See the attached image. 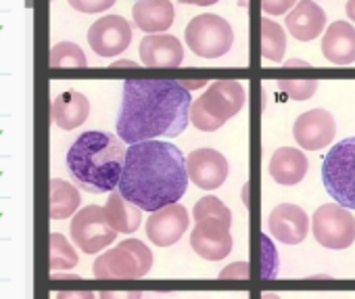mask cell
<instances>
[{
	"label": "cell",
	"instance_id": "obj_7",
	"mask_svg": "<svg viewBox=\"0 0 355 299\" xmlns=\"http://www.w3.org/2000/svg\"><path fill=\"white\" fill-rule=\"evenodd\" d=\"M153 268V251L138 239H125L117 247L101 253L94 259L92 272L101 280L142 278Z\"/></svg>",
	"mask_w": 355,
	"mask_h": 299
},
{
	"label": "cell",
	"instance_id": "obj_24",
	"mask_svg": "<svg viewBox=\"0 0 355 299\" xmlns=\"http://www.w3.org/2000/svg\"><path fill=\"white\" fill-rule=\"evenodd\" d=\"M286 53V34L282 26H278L272 19L261 22V55L268 61L280 63Z\"/></svg>",
	"mask_w": 355,
	"mask_h": 299
},
{
	"label": "cell",
	"instance_id": "obj_10",
	"mask_svg": "<svg viewBox=\"0 0 355 299\" xmlns=\"http://www.w3.org/2000/svg\"><path fill=\"white\" fill-rule=\"evenodd\" d=\"M311 228L315 241L326 249H347L355 241V218L338 203H326L318 207Z\"/></svg>",
	"mask_w": 355,
	"mask_h": 299
},
{
	"label": "cell",
	"instance_id": "obj_4",
	"mask_svg": "<svg viewBox=\"0 0 355 299\" xmlns=\"http://www.w3.org/2000/svg\"><path fill=\"white\" fill-rule=\"evenodd\" d=\"M195 228L191 234V247L209 262H220L232 251V214L218 197H203L193 210Z\"/></svg>",
	"mask_w": 355,
	"mask_h": 299
},
{
	"label": "cell",
	"instance_id": "obj_33",
	"mask_svg": "<svg viewBox=\"0 0 355 299\" xmlns=\"http://www.w3.org/2000/svg\"><path fill=\"white\" fill-rule=\"evenodd\" d=\"M182 5H197V7H211L218 0H180Z\"/></svg>",
	"mask_w": 355,
	"mask_h": 299
},
{
	"label": "cell",
	"instance_id": "obj_3",
	"mask_svg": "<svg viewBox=\"0 0 355 299\" xmlns=\"http://www.w3.org/2000/svg\"><path fill=\"white\" fill-rule=\"evenodd\" d=\"M125 162L123 140L115 134L88 130L67 151V170L86 193H113L119 187Z\"/></svg>",
	"mask_w": 355,
	"mask_h": 299
},
{
	"label": "cell",
	"instance_id": "obj_27",
	"mask_svg": "<svg viewBox=\"0 0 355 299\" xmlns=\"http://www.w3.org/2000/svg\"><path fill=\"white\" fill-rule=\"evenodd\" d=\"M276 84L293 101H307L318 90V80H280Z\"/></svg>",
	"mask_w": 355,
	"mask_h": 299
},
{
	"label": "cell",
	"instance_id": "obj_22",
	"mask_svg": "<svg viewBox=\"0 0 355 299\" xmlns=\"http://www.w3.org/2000/svg\"><path fill=\"white\" fill-rule=\"evenodd\" d=\"M105 216L109 224L123 234H132L138 230L142 222V210L134 203H130L119 191H113L105 203Z\"/></svg>",
	"mask_w": 355,
	"mask_h": 299
},
{
	"label": "cell",
	"instance_id": "obj_5",
	"mask_svg": "<svg viewBox=\"0 0 355 299\" xmlns=\"http://www.w3.org/2000/svg\"><path fill=\"white\" fill-rule=\"evenodd\" d=\"M245 101L247 92L241 82H209V88L191 105V121L195 128L203 132H216L245 107Z\"/></svg>",
	"mask_w": 355,
	"mask_h": 299
},
{
	"label": "cell",
	"instance_id": "obj_15",
	"mask_svg": "<svg viewBox=\"0 0 355 299\" xmlns=\"http://www.w3.org/2000/svg\"><path fill=\"white\" fill-rule=\"evenodd\" d=\"M270 234H274L284 245H299L305 241L309 230V218L303 207L293 203H280L272 210L268 218Z\"/></svg>",
	"mask_w": 355,
	"mask_h": 299
},
{
	"label": "cell",
	"instance_id": "obj_32",
	"mask_svg": "<svg viewBox=\"0 0 355 299\" xmlns=\"http://www.w3.org/2000/svg\"><path fill=\"white\" fill-rule=\"evenodd\" d=\"M55 299H96L90 291H61Z\"/></svg>",
	"mask_w": 355,
	"mask_h": 299
},
{
	"label": "cell",
	"instance_id": "obj_36",
	"mask_svg": "<svg viewBox=\"0 0 355 299\" xmlns=\"http://www.w3.org/2000/svg\"><path fill=\"white\" fill-rule=\"evenodd\" d=\"M111 67H136V63H132V61H117Z\"/></svg>",
	"mask_w": 355,
	"mask_h": 299
},
{
	"label": "cell",
	"instance_id": "obj_18",
	"mask_svg": "<svg viewBox=\"0 0 355 299\" xmlns=\"http://www.w3.org/2000/svg\"><path fill=\"white\" fill-rule=\"evenodd\" d=\"M322 55L334 65L355 63V28L349 22H334L322 38Z\"/></svg>",
	"mask_w": 355,
	"mask_h": 299
},
{
	"label": "cell",
	"instance_id": "obj_13",
	"mask_svg": "<svg viewBox=\"0 0 355 299\" xmlns=\"http://www.w3.org/2000/svg\"><path fill=\"white\" fill-rule=\"evenodd\" d=\"M293 136L303 151H320L336 136V121L326 109H311L297 117Z\"/></svg>",
	"mask_w": 355,
	"mask_h": 299
},
{
	"label": "cell",
	"instance_id": "obj_28",
	"mask_svg": "<svg viewBox=\"0 0 355 299\" xmlns=\"http://www.w3.org/2000/svg\"><path fill=\"white\" fill-rule=\"evenodd\" d=\"M69 7L80 11V13H86V15H94V13H103L107 9H111L117 0H67Z\"/></svg>",
	"mask_w": 355,
	"mask_h": 299
},
{
	"label": "cell",
	"instance_id": "obj_21",
	"mask_svg": "<svg viewBox=\"0 0 355 299\" xmlns=\"http://www.w3.org/2000/svg\"><path fill=\"white\" fill-rule=\"evenodd\" d=\"M309 170V162L303 151L293 146H282L270 160V176L282 187L299 185Z\"/></svg>",
	"mask_w": 355,
	"mask_h": 299
},
{
	"label": "cell",
	"instance_id": "obj_12",
	"mask_svg": "<svg viewBox=\"0 0 355 299\" xmlns=\"http://www.w3.org/2000/svg\"><path fill=\"white\" fill-rule=\"evenodd\" d=\"M191 224V216L184 205L171 203L157 212H150L146 220V237L157 247H169L180 241Z\"/></svg>",
	"mask_w": 355,
	"mask_h": 299
},
{
	"label": "cell",
	"instance_id": "obj_34",
	"mask_svg": "<svg viewBox=\"0 0 355 299\" xmlns=\"http://www.w3.org/2000/svg\"><path fill=\"white\" fill-rule=\"evenodd\" d=\"M180 82H182V86L189 88V90H195V88H201L203 84H207L205 80H180Z\"/></svg>",
	"mask_w": 355,
	"mask_h": 299
},
{
	"label": "cell",
	"instance_id": "obj_23",
	"mask_svg": "<svg viewBox=\"0 0 355 299\" xmlns=\"http://www.w3.org/2000/svg\"><path fill=\"white\" fill-rule=\"evenodd\" d=\"M80 207V193L73 185L61 178L51 180V218L65 220L71 218Z\"/></svg>",
	"mask_w": 355,
	"mask_h": 299
},
{
	"label": "cell",
	"instance_id": "obj_19",
	"mask_svg": "<svg viewBox=\"0 0 355 299\" xmlns=\"http://www.w3.org/2000/svg\"><path fill=\"white\" fill-rule=\"evenodd\" d=\"M175 11L169 0H136L132 7V19L138 30L146 34L167 32L173 24Z\"/></svg>",
	"mask_w": 355,
	"mask_h": 299
},
{
	"label": "cell",
	"instance_id": "obj_14",
	"mask_svg": "<svg viewBox=\"0 0 355 299\" xmlns=\"http://www.w3.org/2000/svg\"><path fill=\"white\" fill-rule=\"evenodd\" d=\"M187 170L193 185L203 191L220 189L228 178V162L214 148H197L187 157Z\"/></svg>",
	"mask_w": 355,
	"mask_h": 299
},
{
	"label": "cell",
	"instance_id": "obj_6",
	"mask_svg": "<svg viewBox=\"0 0 355 299\" xmlns=\"http://www.w3.org/2000/svg\"><path fill=\"white\" fill-rule=\"evenodd\" d=\"M322 182L338 205L355 210V136L336 142L324 155Z\"/></svg>",
	"mask_w": 355,
	"mask_h": 299
},
{
	"label": "cell",
	"instance_id": "obj_16",
	"mask_svg": "<svg viewBox=\"0 0 355 299\" xmlns=\"http://www.w3.org/2000/svg\"><path fill=\"white\" fill-rule=\"evenodd\" d=\"M140 59L153 69H175L184 59L180 40L167 34H150L140 42Z\"/></svg>",
	"mask_w": 355,
	"mask_h": 299
},
{
	"label": "cell",
	"instance_id": "obj_37",
	"mask_svg": "<svg viewBox=\"0 0 355 299\" xmlns=\"http://www.w3.org/2000/svg\"><path fill=\"white\" fill-rule=\"evenodd\" d=\"M288 65H301V67H309L307 63H303V61H288Z\"/></svg>",
	"mask_w": 355,
	"mask_h": 299
},
{
	"label": "cell",
	"instance_id": "obj_26",
	"mask_svg": "<svg viewBox=\"0 0 355 299\" xmlns=\"http://www.w3.org/2000/svg\"><path fill=\"white\" fill-rule=\"evenodd\" d=\"M78 266V253L71 247V243L61 234L53 232L51 234V270H71Z\"/></svg>",
	"mask_w": 355,
	"mask_h": 299
},
{
	"label": "cell",
	"instance_id": "obj_20",
	"mask_svg": "<svg viewBox=\"0 0 355 299\" xmlns=\"http://www.w3.org/2000/svg\"><path fill=\"white\" fill-rule=\"evenodd\" d=\"M88 115H90V101L86 94H82L78 90L61 92L51 105L53 123L59 126L61 130L80 128L88 119Z\"/></svg>",
	"mask_w": 355,
	"mask_h": 299
},
{
	"label": "cell",
	"instance_id": "obj_11",
	"mask_svg": "<svg viewBox=\"0 0 355 299\" xmlns=\"http://www.w3.org/2000/svg\"><path fill=\"white\" fill-rule=\"evenodd\" d=\"M132 42V28L121 15H107L96 19L88 30V44L98 57H117Z\"/></svg>",
	"mask_w": 355,
	"mask_h": 299
},
{
	"label": "cell",
	"instance_id": "obj_9",
	"mask_svg": "<svg viewBox=\"0 0 355 299\" xmlns=\"http://www.w3.org/2000/svg\"><path fill=\"white\" fill-rule=\"evenodd\" d=\"M69 232L76 247L88 255L103 251L117 237V230L109 224L105 207L101 205H86L78 214H73Z\"/></svg>",
	"mask_w": 355,
	"mask_h": 299
},
{
	"label": "cell",
	"instance_id": "obj_31",
	"mask_svg": "<svg viewBox=\"0 0 355 299\" xmlns=\"http://www.w3.org/2000/svg\"><path fill=\"white\" fill-rule=\"evenodd\" d=\"M98 299H142L140 291H103Z\"/></svg>",
	"mask_w": 355,
	"mask_h": 299
},
{
	"label": "cell",
	"instance_id": "obj_2",
	"mask_svg": "<svg viewBox=\"0 0 355 299\" xmlns=\"http://www.w3.org/2000/svg\"><path fill=\"white\" fill-rule=\"evenodd\" d=\"M189 187L182 151L165 140L134 142L125 148L119 193L142 212H157L178 203Z\"/></svg>",
	"mask_w": 355,
	"mask_h": 299
},
{
	"label": "cell",
	"instance_id": "obj_29",
	"mask_svg": "<svg viewBox=\"0 0 355 299\" xmlns=\"http://www.w3.org/2000/svg\"><path fill=\"white\" fill-rule=\"evenodd\" d=\"M297 3L299 0H261V7H263V13L268 15H284Z\"/></svg>",
	"mask_w": 355,
	"mask_h": 299
},
{
	"label": "cell",
	"instance_id": "obj_30",
	"mask_svg": "<svg viewBox=\"0 0 355 299\" xmlns=\"http://www.w3.org/2000/svg\"><path fill=\"white\" fill-rule=\"evenodd\" d=\"M247 276H249V270H247V264H245V262L232 264V266H228V268L220 274V278H247Z\"/></svg>",
	"mask_w": 355,
	"mask_h": 299
},
{
	"label": "cell",
	"instance_id": "obj_8",
	"mask_svg": "<svg viewBox=\"0 0 355 299\" xmlns=\"http://www.w3.org/2000/svg\"><path fill=\"white\" fill-rule=\"evenodd\" d=\"M187 46L203 59H218L224 57L232 42H234V32L230 24L214 13H203L191 19V24L184 30Z\"/></svg>",
	"mask_w": 355,
	"mask_h": 299
},
{
	"label": "cell",
	"instance_id": "obj_25",
	"mask_svg": "<svg viewBox=\"0 0 355 299\" xmlns=\"http://www.w3.org/2000/svg\"><path fill=\"white\" fill-rule=\"evenodd\" d=\"M88 65L84 51L73 42H59L51 49L53 69H84Z\"/></svg>",
	"mask_w": 355,
	"mask_h": 299
},
{
	"label": "cell",
	"instance_id": "obj_35",
	"mask_svg": "<svg viewBox=\"0 0 355 299\" xmlns=\"http://www.w3.org/2000/svg\"><path fill=\"white\" fill-rule=\"evenodd\" d=\"M345 11H347V17L355 24V0H347V7H345Z\"/></svg>",
	"mask_w": 355,
	"mask_h": 299
},
{
	"label": "cell",
	"instance_id": "obj_17",
	"mask_svg": "<svg viewBox=\"0 0 355 299\" xmlns=\"http://www.w3.org/2000/svg\"><path fill=\"white\" fill-rule=\"evenodd\" d=\"M326 28V13L313 0H299L295 9L286 15V30L299 42L315 40Z\"/></svg>",
	"mask_w": 355,
	"mask_h": 299
},
{
	"label": "cell",
	"instance_id": "obj_1",
	"mask_svg": "<svg viewBox=\"0 0 355 299\" xmlns=\"http://www.w3.org/2000/svg\"><path fill=\"white\" fill-rule=\"evenodd\" d=\"M191 90L180 80L130 78L117 117V134L125 144L180 136L191 121Z\"/></svg>",
	"mask_w": 355,
	"mask_h": 299
}]
</instances>
